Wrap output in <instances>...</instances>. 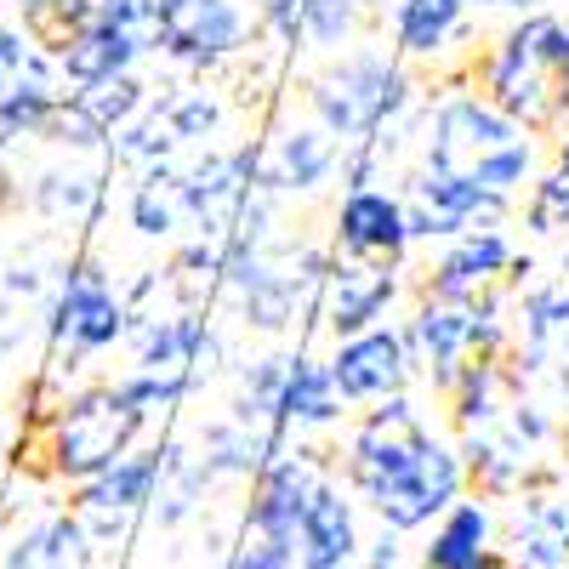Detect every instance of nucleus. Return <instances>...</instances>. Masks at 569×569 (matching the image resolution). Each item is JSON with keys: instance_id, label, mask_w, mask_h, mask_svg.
Returning a JSON list of instances; mask_svg holds the SVG:
<instances>
[{"instance_id": "1", "label": "nucleus", "mask_w": 569, "mask_h": 569, "mask_svg": "<svg viewBox=\"0 0 569 569\" xmlns=\"http://www.w3.org/2000/svg\"><path fill=\"white\" fill-rule=\"evenodd\" d=\"M342 485L382 518V530L416 536L467 496L461 450L445 445L410 393L365 405L342 445Z\"/></svg>"}, {"instance_id": "2", "label": "nucleus", "mask_w": 569, "mask_h": 569, "mask_svg": "<svg viewBox=\"0 0 569 569\" xmlns=\"http://www.w3.org/2000/svg\"><path fill=\"white\" fill-rule=\"evenodd\" d=\"M302 103L337 142L376 137L388 154H399L393 131H405V120L421 109L416 74L405 58H393V46H348V52L325 58L302 86Z\"/></svg>"}, {"instance_id": "3", "label": "nucleus", "mask_w": 569, "mask_h": 569, "mask_svg": "<svg viewBox=\"0 0 569 569\" xmlns=\"http://www.w3.org/2000/svg\"><path fill=\"white\" fill-rule=\"evenodd\" d=\"M149 410H137L120 382H86V388H69L46 421L34 427V461L52 485H69L80 490L86 479L109 472L126 450L142 445L149 433Z\"/></svg>"}, {"instance_id": "4", "label": "nucleus", "mask_w": 569, "mask_h": 569, "mask_svg": "<svg viewBox=\"0 0 569 569\" xmlns=\"http://www.w3.org/2000/svg\"><path fill=\"white\" fill-rule=\"evenodd\" d=\"M472 86H479L507 120H518L536 137L569 131V80H558L541 63L536 40H530V18H512L490 46L472 52Z\"/></svg>"}, {"instance_id": "5", "label": "nucleus", "mask_w": 569, "mask_h": 569, "mask_svg": "<svg viewBox=\"0 0 569 569\" xmlns=\"http://www.w3.org/2000/svg\"><path fill=\"white\" fill-rule=\"evenodd\" d=\"M530 137L518 120H507L479 86H472V63L456 74V86L433 91L421 109V171H450V177H467L479 160L501 154L507 142Z\"/></svg>"}, {"instance_id": "6", "label": "nucleus", "mask_w": 569, "mask_h": 569, "mask_svg": "<svg viewBox=\"0 0 569 569\" xmlns=\"http://www.w3.org/2000/svg\"><path fill=\"white\" fill-rule=\"evenodd\" d=\"M160 58L182 74H222L257 52V23L240 0H154Z\"/></svg>"}, {"instance_id": "7", "label": "nucleus", "mask_w": 569, "mask_h": 569, "mask_svg": "<svg viewBox=\"0 0 569 569\" xmlns=\"http://www.w3.org/2000/svg\"><path fill=\"white\" fill-rule=\"evenodd\" d=\"M405 297V262H348L330 257V273L313 297V313L330 342H348L359 330L388 325L393 302Z\"/></svg>"}, {"instance_id": "8", "label": "nucleus", "mask_w": 569, "mask_h": 569, "mask_svg": "<svg viewBox=\"0 0 569 569\" xmlns=\"http://www.w3.org/2000/svg\"><path fill=\"white\" fill-rule=\"evenodd\" d=\"M131 370H154V376H211L228 359L222 330L211 325V308H171V313H137L131 319Z\"/></svg>"}, {"instance_id": "9", "label": "nucleus", "mask_w": 569, "mask_h": 569, "mask_svg": "<svg viewBox=\"0 0 569 569\" xmlns=\"http://www.w3.org/2000/svg\"><path fill=\"white\" fill-rule=\"evenodd\" d=\"M325 370H330V382H337L348 410H365V405H382L393 393H410V382H416V365L405 353L399 325H376V330H359V337L337 342L330 359H325Z\"/></svg>"}, {"instance_id": "10", "label": "nucleus", "mask_w": 569, "mask_h": 569, "mask_svg": "<svg viewBox=\"0 0 569 569\" xmlns=\"http://www.w3.org/2000/svg\"><path fill=\"white\" fill-rule=\"evenodd\" d=\"M342 149L313 114L308 120H279L273 137L262 142V188L273 200H308L325 182H337L342 171Z\"/></svg>"}, {"instance_id": "11", "label": "nucleus", "mask_w": 569, "mask_h": 569, "mask_svg": "<svg viewBox=\"0 0 569 569\" xmlns=\"http://www.w3.org/2000/svg\"><path fill=\"white\" fill-rule=\"evenodd\" d=\"M330 251L348 262H405L410 257V222H405L399 188L382 182V188H359V194H337Z\"/></svg>"}, {"instance_id": "12", "label": "nucleus", "mask_w": 569, "mask_h": 569, "mask_svg": "<svg viewBox=\"0 0 569 569\" xmlns=\"http://www.w3.org/2000/svg\"><path fill=\"white\" fill-rule=\"evenodd\" d=\"M319 479H330V456L313 445H291L279 461H268L251 479V501H246V525L273 530L284 541L302 536V512L319 490Z\"/></svg>"}, {"instance_id": "13", "label": "nucleus", "mask_w": 569, "mask_h": 569, "mask_svg": "<svg viewBox=\"0 0 569 569\" xmlns=\"http://www.w3.org/2000/svg\"><path fill=\"white\" fill-rule=\"evenodd\" d=\"M399 337H405V353L421 382L433 393H450L461 365L472 359V313H467V302L416 297L410 319H399Z\"/></svg>"}, {"instance_id": "14", "label": "nucleus", "mask_w": 569, "mask_h": 569, "mask_svg": "<svg viewBox=\"0 0 569 569\" xmlns=\"http://www.w3.org/2000/svg\"><path fill=\"white\" fill-rule=\"evenodd\" d=\"M512 240L507 228H472L461 240L439 246V257L427 262V273L416 279V297H439V302H472L479 291L507 279L512 268Z\"/></svg>"}, {"instance_id": "15", "label": "nucleus", "mask_w": 569, "mask_h": 569, "mask_svg": "<svg viewBox=\"0 0 569 569\" xmlns=\"http://www.w3.org/2000/svg\"><path fill=\"white\" fill-rule=\"evenodd\" d=\"M160 479H166V433L126 450L109 472H98V479H86L74 490V512L80 518H120V525H131L137 512H149L154 496H160Z\"/></svg>"}, {"instance_id": "16", "label": "nucleus", "mask_w": 569, "mask_h": 569, "mask_svg": "<svg viewBox=\"0 0 569 569\" xmlns=\"http://www.w3.org/2000/svg\"><path fill=\"white\" fill-rule=\"evenodd\" d=\"M472 0H393V58L405 63H445L456 46L472 40Z\"/></svg>"}, {"instance_id": "17", "label": "nucleus", "mask_w": 569, "mask_h": 569, "mask_svg": "<svg viewBox=\"0 0 569 569\" xmlns=\"http://www.w3.org/2000/svg\"><path fill=\"white\" fill-rule=\"evenodd\" d=\"M365 530H359V496L330 472L319 479L308 512H302V536H297V563H359Z\"/></svg>"}, {"instance_id": "18", "label": "nucleus", "mask_w": 569, "mask_h": 569, "mask_svg": "<svg viewBox=\"0 0 569 569\" xmlns=\"http://www.w3.org/2000/svg\"><path fill=\"white\" fill-rule=\"evenodd\" d=\"M200 461L217 472V485L233 479V485H251L268 461H279L291 450V433L284 427H251V421H233V416H217L200 427Z\"/></svg>"}, {"instance_id": "19", "label": "nucleus", "mask_w": 569, "mask_h": 569, "mask_svg": "<svg viewBox=\"0 0 569 569\" xmlns=\"http://www.w3.org/2000/svg\"><path fill=\"white\" fill-rule=\"evenodd\" d=\"M91 558H98V541L86 536L80 512L52 507L12 536V547L0 552V569H86Z\"/></svg>"}, {"instance_id": "20", "label": "nucleus", "mask_w": 569, "mask_h": 569, "mask_svg": "<svg viewBox=\"0 0 569 569\" xmlns=\"http://www.w3.org/2000/svg\"><path fill=\"white\" fill-rule=\"evenodd\" d=\"M177 160L142 166L126 182V228L137 233L142 246H177L182 233H188V206H182V188H177Z\"/></svg>"}, {"instance_id": "21", "label": "nucleus", "mask_w": 569, "mask_h": 569, "mask_svg": "<svg viewBox=\"0 0 569 569\" xmlns=\"http://www.w3.org/2000/svg\"><path fill=\"white\" fill-rule=\"evenodd\" d=\"M29 206L58 228H98V217L109 211V177L69 154V166H52L29 182Z\"/></svg>"}, {"instance_id": "22", "label": "nucleus", "mask_w": 569, "mask_h": 569, "mask_svg": "<svg viewBox=\"0 0 569 569\" xmlns=\"http://www.w3.org/2000/svg\"><path fill=\"white\" fill-rule=\"evenodd\" d=\"M52 58H58L63 86H98V80H114V74L142 69V63H149V46L131 40V34L114 29V23H103V18H91L80 34H69V40L58 46Z\"/></svg>"}, {"instance_id": "23", "label": "nucleus", "mask_w": 569, "mask_h": 569, "mask_svg": "<svg viewBox=\"0 0 569 569\" xmlns=\"http://www.w3.org/2000/svg\"><path fill=\"white\" fill-rule=\"evenodd\" d=\"M342 416H348V405H342L337 382H330L325 359L297 348L291 353V376H284V393H279V427L291 439H302V433H337Z\"/></svg>"}, {"instance_id": "24", "label": "nucleus", "mask_w": 569, "mask_h": 569, "mask_svg": "<svg viewBox=\"0 0 569 569\" xmlns=\"http://www.w3.org/2000/svg\"><path fill=\"white\" fill-rule=\"evenodd\" d=\"M496 547V507L485 496H461L450 512H439L427 525V547H421V569H467Z\"/></svg>"}, {"instance_id": "25", "label": "nucleus", "mask_w": 569, "mask_h": 569, "mask_svg": "<svg viewBox=\"0 0 569 569\" xmlns=\"http://www.w3.org/2000/svg\"><path fill=\"white\" fill-rule=\"evenodd\" d=\"M461 467H467V490L485 496V501H507L525 490V472H530V450L518 445L507 427H485V433H461L456 439Z\"/></svg>"}, {"instance_id": "26", "label": "nucleus", "mask_w": 569, "mask_h": 569, "mask_svg": "<svg viewBox=\"0 0 569 569\" xmlns=\"http://www.w3.org/2000/svg\"><path fill=\"white\" fill-rule=\"evenodd\" d=\"M512 393H518V388H512L507 359H479V353H472V359L461 365V376L450 382V393H445L450 427H456V433H485V427H501Z\"/></svg>"}, {"instance_id": "27", "label": "nucleus", "mask_w": 569, "mask_h": 569, "mask_svg": "<svg viewBox=\"0 0 569 569\" xmlns=\"http://www.w3.org/2000/svg\"><path fill=\"white\" fill-rule=\"evenodd\" d=\"M217 490V472L200 461V450H188L177 433H166V479H160V496H154V518H160V530H177L188 525L206 496Z\"/></svg>"}, {"instance_id": "28", "label": "nucleus", "mask_w": 569, "mask_h": 569, "mask_svg": "<svg viewBox=\"0 0 569 569\" xmlns=\"http://www.w3.org/2000/svg\"><path fill=\"white\" fill-rule=\"evenodd\" d=\"M160 109H166V126L182 149H211L228 126V98L211 80H188V86L160 91Z\"/></svg>"}, {"instance_id": "29", "label": "nucleus", "mask_w": 569, "mask_h": 569, "mask_svg": "<svg viewBox=\"0 0 569 569\" xmlns=\"http://www.w3.org/2000/svg\"><path fill=\"white\" fill-rule=\"evenodd\" d=\"M291 376V353H251L233 365V399L228 416L251 421V427H279V393Z\"/></svg>"}, {"instance_id": "30", "label": "nucleus", "mask_w": 569, "mask_h": 569, "mask_svg": "<svg viewBox=\"0 0 569 569\" xmlns=\"http://www.w3.org/2000/svg\"><path fill=\"white\" fill-rule=\"evenodd\" d=\"M525 228L536 233V240H558V233H569V131L552 137V149L530 182L525 194Z\"/></svg>"}, {"instance_id": "31", "label": "nucleus", "mask_w": 569, "mask_h": 569, "mask_svg": "<svg viewBox=\"0 0 569 569\" xmlns=\"http://www.w3.org/2000/svg\"><path fill=\"white\" fill-rule=\"evenodd\" d=\"M63 98H69V86H63V74H58V58H46L29 80H18L7 98H0V131H7L12 142H18V137H40Z\"/></svg>"}, {"instance_id": "32", "label": "nucleus", "mask_w": 569, "mask_h": 569, "mask_svg": "<svg viewBox=\"0 0 569 569\" xmlns=\"http://www.w3.org/2000/svg\"><path fill=\"white\" fill-rule=\"evenodd\" d=\"M154 91L160 86H149L142 80V69H131V74H114V80H98V86H69V98L98 120L103 131H109V142H114V131L120 126H131L142 109L154 103Z\"/></svg>"}, {"instance_id": "33", "label": "nucleus", "mask_w": 569, "mask_h": 569, "mask_svg": "<svg viewBox=\"0 0 569 569\" xmlns=\"http://www.w3.org/2000/svg\"><path fill=\"white\" fill-rule=\"evenodd\" d=\"M365 29H370V18L359 0H302V52L337 58L348 46H359Z\"/></svg>"}, {"instance_id": "34", "label": "nucleus", "mask_w": 569, "mask_h": 569, "mask_svg": "<svg viewBox=\"0 0 569 569\" xmlns=\"http://www.w3.org/2000/svg\"><path fill=\"white\" fill-rule=\"evenodd\" d=\"M222 569H297V541L257 530V525H240V536L222 552Z\"/></svg>"}, {"instance_id": "35", "label": "nucleus", "mask_w": 569, "mask_h": 569, "mask_svg": "<svg viewBox=\"0 0 569 569\" xmlns=\"http://www.w3.org/2000/svg\"><path fill=\"white\" fill-rule=\"evenodd\" d=\"M46 58L52 52L29 34V23H0V98H7L18 80H29Z\"/></svg>"}, {"instance_id": "36", "label": "nucleus", "mask_w": 569, "mask_h": 569, "mask_svg": "<svg viewBox=\"0 0 569 569\" xmlns=\"http://www.w3.org/2000/svg\"><path fill=\"white\" fill-rule=\"evenodd\" d=\"M388 166H393V154H388L376 137L348 142V149H342V171H337V188H342V194H359V188H382V182H388Z\"/></svg>"}, {"instance_id": "37", "label": "nucleus", "mask_w": 569, "mask_h": 569, "mask_svg": "<svg viewBox=\"0 0 569 569\" xmlns=\"http://www.w3.org/2000/svg\"><path fill=\"white\" fill-rule=\"evenodd\" d=\"M501 427L525 445V450H541V445H552V416H547V405L541 399H525V393H512V405H507V416H501Z\"/></svg>"}, {"instance_id": "38", "label": "nucleus", "mask_w": 569, "mask_h": 569, "mask_svg": "<svg viewBox=\"0 0 569 569\" xmlns=\"http://www.w3.org/2000/svg\"><path fill=\"white\" fill-rule=\"evenodd\" d=\"M365 569H405V536H393V530H382L376 541H365Z\"/></svg>"}, {"instance_id": "39", "label": "nucleus", "mask_w": 569, "mask_h": 569, "mask_svg": "<svg viewBox=\"0 0 569 569\" xmlns=\"http://www.w3.org/2000/svg\"><path fill=\"white\" fill-rule=\"evenodd\" d=\"M7 7H18L23 18H40V12H52V7H58V0H7Z\"/></svg>"}, {"instance_id": "40", "label": "nucleus", "mask_w": 569, "mask_h": 569, "mask_svg": "<svg viewBox=\"0 0 569 569\" xmlns=\"http://www.w3.org/2000/svg\"><path fill=\"white\" fill-rule=\"evenodd\" d=\"M7 439H12V421H7V410H0V450H7Z\"/></svg>"}, {"instance_id": "41", "label": "nucleus", "mask_w": 569, "mask_h": 569, "mask_svg": "<svg viewBox=\"0 0 569 569\" xmlns=\"http://www.w3.org/2000/svg\"><path fill=\"white\" fill-rule=\"evenodd\" d=\"M297 569H359V563H297Z\"/></svg>"}, {"instance_id": "42", "label": "nucleus", "mask_w": 569, "mask_h": 569, "mask_svg": "<svg viewBox=\"0 0 569 569\" xmlns=\"http://www.w3.org/2000/svg\"><path fill=\"white\" fill-rule=\"evenodd\" d=\"M0 518H7V512H0Z\"/></svg>"}, {"instance_id": "43", "label": "nucleus", "mask_w": 569, "mask_h": 569, "mask_svg": "<svg viewBox=\"0 0 569 569\" xmlns=\"http://www.w3.org/2000/svg\"><path fill=\"white\" fill-rule=\"evenodd\" d=\"M507 569H512V563H507Z\"/></svg>"}, {"instance_id": "44", "label": "nucleus", "mask_w": 569, "mask_h": 569, "mask_svg": "<svg viewBox=\"0 0 569 569\" xmlns=\"http://www.w3.org/2000/svg\"><path fill=\"white\" fill-rule=\"evenodd\" d=\"M563 569H569V563H563Z\"/></svg>"}]
</instances>
